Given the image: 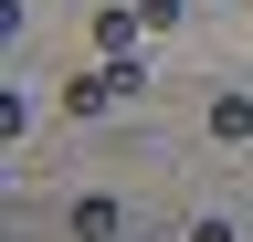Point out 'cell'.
I'll return each instance as SVG.
<instances>
[{
	"mask_svg": "<svg viewBox=\"0 0 253 242\" xmlns=\"http://www.w3.org/2000/svg\"><path fill=\"white\" fill-rule=\"evenodd\" d=\"M95 53H106V64H137L148 53V11L137 0H126V11H95Z\"/></svg>",
	"mask_w": 253,
	"mask_h": 242,
	"instance_id": "6da1fadb",
	"label": "cell"
},
{
	"mask_svg": "<svg viewBox=\"0 0 253 242\" xmlns=\"http://www.w3.org/2000/svg\"><path fill=\"white\" fill-rule=\"evenodd\" d=\"M63 105H74V116H106V105H116V74H106V64L74 74V84H63Z\"/></svg>",
	"mask_w": 253,
	"mask_h": 242,
	"instance_id": "7a4b0ae2",
	"label": "cell"
},
{
	"mask_svg": "<svg viewBox=\"0 0 253 242\" xmlns=\"http://www.w3.org/2000/svg\"><path fill=\"white\" fill-rule=\"evenodd\" d=\"M211 137L243 147V137H253V95H211Z\"/></svg>",
	"mask_w": 253,
	"mask_h": 242,
	"instance_id": "3957f363",
	"label": "cell"
},
{
	"mask_svg": "<svg viewBox=\"0 0 253 242\" xmlns=\"http://www.w3.org/2000/svg\"><path fill=\"white\" fill-rule=\"evenodd\" d=\"M74 242H116V200H74Z\"/></svg>",
	"mask_w": 253,
	"mask_h": 242,
	"instance_id": "277c9868",
	"label": "cell"
},
{
	"mask_svg": "<svg viewBox=\"0 0 253 242\" xmlns=\"http://www.w3.org/2000/svg\"><path fill=\"white\" fill-rule=\"evenodd\" d=\"M190 242H232V232H221V221H201V232H190Z\"/></svg>",
	"mask_w": 253,
	"mask_h": 242,
	"instance_id": "5b68a950",
	"label": "cell"
}]
</instances>
